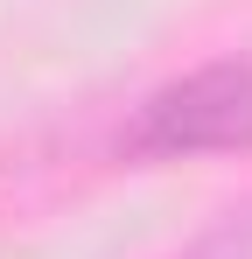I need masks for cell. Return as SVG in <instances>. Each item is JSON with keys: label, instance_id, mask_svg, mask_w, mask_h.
<instances>
[{"label": "cell", "instance_id": "6da1fadb", "mask_svg": "<svg viewBox=\"0 0 252 259\" xmlns=\"http://www.w3.org/2000/svg\"><path fill=\"white\" fill-rule=\"evenodd\" d=\"M252 147V49H231L203 70L147 91L119 126L133 161H189V154H245Z\"/></svg>", "mask_w": 252, "mask_h": 259}, {"label": "cell", "instance_id": "7a4b0ae2", "mask_svg": "<svg viewBox=\"0 0 252 259\" xmlns=\"http://www.w3.org/2000/svg\"><path fill=\"white\" fill-rule=\"evenodd\" d=\"M182 259H252V203H245V210H231L217 231H203Z\"/></svg>", "mask_w": 252, "mask_h": 259}]
</instances>
